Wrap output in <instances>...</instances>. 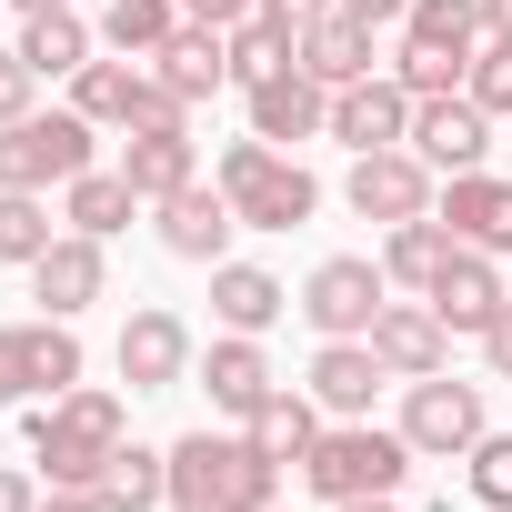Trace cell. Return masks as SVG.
Listing matches in <instances>:
<instances>
[{"label": "cell", "mask_w": 512, "mask_h": 512, "mask_svg": "<svg viewBox=\"0 0 512 512\" xmlns=\"http://www.w3.org/2000/svg\"><path fill=\"white\" fill-rule=\"evenodd\" d=\"M282 462L251 432H181L171 442V512H272Z\"/></svg>", "instance_id": "cell-1"}, {"label": "cell", "mask_w": 512, "mask_h": 512, "mask_svg": "<svg viewBox=\"0 0 512 512\" xmlns=\"http://www.w3.org/2000/svg\"><path fill=\"white\" fill-rule=\"evenodd\" d=\"M131 442V402L101 382H71L51 402H31V462L41 482H101V462Z\"/></svg>", "instance_id": "cell-2"}, {"label": "cell", "mask_w": 512, "mask_h": 512, "mask_svg": "<svg viewBox=\"0 0 512 512\" xmlns=\"http://www.w3.org/2000/svg\"><path fill=\"white\" fill-rule=\"evenodd\" d=\"M211 181L231 191V211H241V231H302L312 211H322V181L282 151V141H231L221 161H211Z\"/></svg>", "instance_id": "cell-3"}, {"label": "cell", "mask_w": 512, "mask_h": 512, "mask_svg": "<svg viewBox=\"0 0 512 512\" xmlns=\"http://www.w3.org/2000/svg\"><path fill=\"white\" fill-rule=\"evenodd\" d=\"M412 462H422V452L402 442V422H392V432H382V422H322L302 482H312L322 502H372V492H402Z\"/></svg>", "instance_id": "cell-4"}, {"label": "cell", "mask_w": 512, "mask_h": 512, "mask_svg": "<svg viewBox=\"0 0 512 512\" xmlns=\"http://www.w3.org/2000/svg\"><path fill=\"white\" fill-rule=\"evenodd\" d=\"M71 111L101 121V131H171V121H191V101L161 71H141V61H81L71 71Z\"/></svg>", "instance_id": "cell-5"}, {"label": "cell", "mask_w": 512, "mask_h": 512, "mask_svg": "<svg viewBox=\"0 0 512 512\" xmlns=\"http://www.w3.org/2000/svg\"><path fill=\"white\" fill-rule=\"evenodd\" d=\"M91 131H101V121H81V111H31V121H11V131H0V191H71V181L91 171Z\"/></svg>", "instance_id": "cell-6"}, {"label": "cell", "mask_w": 512, "mask_h": 512, "mask_svg": "<svg viewBox=\"0 0 512 512\" xmlns=\"http://www.w3.org/2000/svg\"><path fill=\"white\" fill-rule=\"evenodd\" d=\"M382 302H392V272L362 262V251H332V262H312V282H302V322L322 342H362Z\"/></svg>", "instance_id": "cell-7"}, {"label": "cell", "mask_w": 512, "mask_h": 512, "mask_svg": "<svg viewBox=\"0 0 512 512\" xmlns=\"http://www.w3.org/2000/svg\"><path fill=\"white\" fill-rule=\"evenodd\" d=\"M81 382V332L71 322H0V402H51Z\"/></svg>", "instance_id": "cell-8"}, {"label": "cell", "mask_w": 512, "mask_h": 512, "mask_svg": "<svg viewBox=\"0 0 512 512\" xmlns=\"http://www.w3.org/2000/svg\"><path fill=\"white\" fill-rule=\"evenodd\" d=\"M402 442H412L422 462H462V452L482 442V392H472V382H452V372L402 382Z\"/></svg>", "instance_id": "cell-9"}, {"label": "cell", "mask_w": 512, "mask_h": 512, "mask_svg": "<svg viewBox=\"0 0 512 512\" xmlns=\"http://www.w3.org/2000/svg\"><path fill=\"white\" fill-rule=\"evenodd\" d=\"M342 191H352L362 221L392 231V221H422V211H432V161H422L412 141H392V151H352V181H342Z\"/></svg>", "instance_id": "cell-10"}, {"label": "cell", "mask_w": 512, "mask_h": 512, "mask_svg": "<svg viewBox=\"0 0 512 512\" xmlns=\"http://www.w3.org/2000/svg\"><path fill=\"white\" fill-rule=\"evenodd\" d=\"M111 362H121V382L131 392H171V382H191V322L181 312H161V302H141L131 322H121V342H111Z\"/></svg>", "instance_id": "cell-11"}, {"label": "cell", "mask_w": 512, "mask_h": 512, "mask_svg": "<svg viewBox=\"0 0 512 512\" xmlns=\"http://www.w3.org/2000/svg\"><path fill=\"white\" fill-rule=\"evenodd\" d=\"M372 352H382V372L392 382H422V372H452V322L412 292V302H382L372 312V332H362Z\"/></svg>", "instance_id": "cell-12"}, {"label": "cell", "mask_w": 512, "mask_h": 512, "mask_svg": "<svg viewBox=\"0 0 512 512\" xmlns=\"http://www.w3.org/2000/svg\"><path fill=\"white\" fill-rule=\"evenodd\" d=\"M161 211V251L171 262H231V231H241V211H231V191L221 181H191V191H171V201H151Z\"/></svg>", "instance_id": "cell-13"}, {"label": "cell", "mask_w": 512, "mask_h": 512, "mask_svg": "<svg viewBox=\"0 0 512 512\" xmlns=\"http://www.w3.org/2000/svg\"><path fill=\"white\" fill-rule=\"evenodd\" d=\"M191 382L211 392V412H231V422H251L282 382H272V352H262V332H221L201 362H191Z\"/></svg>", "instance_id": "cell-14"}, {"label": "cell", "mask_w": 512, "mask_h": 512, "mask_svg": "<svg viewBox=\"0 0 512 512\" xmlns=\"http://www.w3.org/2000/svg\"><path fill=\"white\" fill-rule=\"evenodd\" d=\"M101 292H111V262H101V241H91V231H61L41 262H31V302H41L51 322H81Z\"/></svg>", "instance_id": "cell-15"}, {"label": "cell", "mask_w": 512, "mask_h": 512, "mask_svg": "<svg viewBox=\"0 0 512 512\" xmlns=\"http://www.w3.org/2000/svg\"><path fill=\"white\" fill-rule=\"evenodd\" d=\"M432 211H442V231H452L462 251L512 262V181H502V171H452V191H442Z\"/></svg>", "instance_id": "cell-16"}, {"label": "cell", "mask_w": 512, "mask_h": 512, "mask_svg": "<svg viewBox=\"0 0 512 512\" xmlns=\"http://www.w3.org/2000/svg\"><path fill=\"white\" fill-rule=\"evenodd\" d=\"M412 151H422L432 171H482V151H492V111H482L472 91L412 101Z\"/></svg>", "instance_id": "cell-17"}, {"label": "cell", "mask_w": 512, "mask_h": 512, "mask_svg": "<svg viewBox=\"0 0 512 512\" xmlns=\"http://www.w3.org/2000/svg\"><path fill=\"white\" fill-rule=\"evenodd\" d=\"M422 302H432L452 332H472V342H482V332H492V312L512 302V282H502L492 251H462V241H452V262L432 272V292H422Z\"/></svg>", "instance_id": "cell-18"}, {"label": "cell", "mask_w": 512, "mask_h": 512, "mask_svg": "<svg viewBox=\"0 0 512 512\" xmlns=\"http://www.w3.org/2000/svg\"><path fill=\"white\" fill-rule=\"evenodd\" d=\"M332 141H352V151H392V141H412V91H402L392 71L332 91Z\"/></svg>", "instance_id": "cell-19"}, {"label": "cell", "mask_w": 512, "mask_h": 512, "mask_svg": "<svg viewBox=\"0 0 512 512\" xmlns=\"http://www.w3.org/2000/svg\"><path fill=\"white\" fill-rule=\"evenodd\" d=\"M241 101H251V131H262V141H322V131H332V91H322L302 61H292L282 81H262V91H241Z\"/></svg>", "instance_id": "cell-20"}, {"label": "cell", "mask_w": 512, "mask_h": 512, "mask_svg": "<svg viewBox=\"0 0 512 512\" xmlns=\"http://www.w3.org/2000/svg\"><path fill=\"white\" fill-rule=\"evenodd\" d=\"M392 372H382V352L372 342H322L312 352V402L332 412V422H372V392H382Z\"/></svg>", "instance_id": "cell-21"}, {"label": "cell", "mask_w": 512, "mask_h": 512, "mask_svg": "<svg viewBox=\"0 0 512 512\" xmlns=\"http://www.w3.org/2000/svg\"><path fill=\"white\" fill-rule=\"evenodd\" d=\"M121 171H131V191H141V201H171V191H191V181H201L191 121H171V131H121Z\"/></svg>", "instance_id": "cell-22"}, {"label": "cell", "mask_w": 512, "mask_h": 512, "mask_svg": "<svg viewBox=\"0 0 512 512\" xmlns=\"http://www.w3.org/2000/svg\"><path fill=\"white\" fill-rule=\"evenodd\" d=\"M302 71H312L322 91H352V81H372V71H382V61H372V21H352V11L312 21V31H302Z\"/></svg>", "instance_id": "cell-23"}, {"label": "cell", "mask_w": 512, "mask_h": 512, "mask_svg": "<svg viewBox=\"0 0 512 512\" xmlns=\"http://www.w3.org/2000/svg\"><path fill=\"white\" fill-rule=\"evenodd\" d=\"M151 71H161V81H171V91H181V101L201 111V101H211V91L231 81V41H221L211 21H181V31L161 41V61H151Z\"/></svg>", "instance_id": "cell-24"}, {"label": "cell", "mask_w": 512, "mask_h": 512, "mask_svg": "<svg viewBox=\"0 0 512 512\" xmlns=\"http://www.w3.org/2000/svg\"><path fill=\"white\" fill-rule=\"evenodd\" d=\"M211 312H221V332H272L292 312V292L262 262H211Z\"/></svg>", "instance_id": "cell-25"}, {"label": "cell", "mask_w": 512, "mask_h": 512, "mask_svg": "<svg viewBox=\"0 0 512 512\" xmlns=\"http://www.w3.org/2000/svg\"><path fill=\"white\" fill-rule=\"evenodd\" d=\"M221 41H231V91H262V81H282V71L302 61V31H292V21H272V11L231 21Z\"/></svg>", "instance_id": "cell-26"}, {"label": "cell", "mask_w": 512, "mask_h": 512, "mask_svg": "<svg viewBox=\"0 0 512 512\" xmlns=\"http://www.w3.org/2000/svg\"><path fill=\"white\" fill-rule=\"evenodd\" d=\"M241 432L262 442V452H272L282 472H302V462H312V442H322V402H312V392H272L262 412L241 422Z\"/></svg>", "instance_id": "cell-27"}, {"label": "cell", "mask_w": 512, "mask_h": 512, "mask_svg": "<svg viewBox=\"0 0 512 512\" xmlns=\"http://www.w3.org/2000/svg\"><path fill=\"white\" fill-rule=\"evenodd\" d=\"M131 211H141V191H131V171H81L71 191H61V221L71 231H91V241H111V231H131Z\"/></svg>", "instance_id": "cell-28"}, {"label": "cell", "mask_w": 512, "mask_h": 512, "mask_svg": "<svg viewBox=\"0 0 512 512\" xmlns=\"http://www.w3.org/2000/svg\"><path fill=\"white\" fill-rule=\"evenodd\" d=\"M452 262V231H442V211H422V221H392L382 231V272L402 282V292H432V272Z\"/></svg>", "instance_id": "cell-29"}, {"label": "cell", "mask_w": 512, "mask_h": 512, "mask_svg": "<svg viewBox=\"0 0 512 512\" xmlns=\"http://www.w3.org/2000/svg\"><path fill=\"white\" fill-rule=\"evenodd\" d=\"M171 31H181V0H111L101 11V51H121V61H161Z\"/></svg>", "instance_id": "cell-30"}, {"label": "cell", "mask_w": 512, "mask_h": 512, "mask_svg": "<svg viewBox=\"0 0 512 512\" xmlns=\"http://www.w3.org/2000/svg\"><path fill=\"white\" fill-rule=\"evenodd\" d=\"M41 81H71L81 61H91V31H81V11H41V21H21V41H11Z\"/></svg>", "instance_id": "cell-31"}, {"label": "cell", "mask_w": 512, "mask_h": 512, "mask_svg": "<svg viewBox=\"0 0 512 512\" xmlns=\"http://www.w3.org/2000/svg\"><path fill=\"white\" fill-rule=\"evenodd\" d=\"M101 492H111V512H161V502H171V452L121 442V452L101 462Z\"/></svg>", "instance_id": "cell-32"}, {"label": "cell", "mask_w": 512, "mask_h": 512, "mask_svg": "<svg viewBox=\"0 0 512 512\" xmlns=\"http://www.w3.org/2000/svg\"><path fill=\"white\" fill-rule=\"evenodd\" d=\"M482 31H492V11H482V0H412V11H402V41H432V51H482Z\"/></svg>", "instance_id": "cell-33"}, {"label": "cell", "mask_w": 512, "mask_h": 512, "mask_svg": "<svg viewBox=\"0 0 512 512\" xmlns=\"http://www.w3.org/2000/svg\"><path fill=\"white\" fill-rule=\"evenodd\" d=\"M51 241H61V221H51L41 191H0V262H21V272H31Z\"/></svg>", "instance_id": "cell-34"}, {"label": "cell", "mask_w": 512, "mask_h": 512, "mask_svg": "<svg viewBox=\"0 0 512 512\" xmlns=\"http://www.w3.org/2000/svg\"><path fill=\"white\" fill-rule=\"evenodd\" d=\"M462 71H472V61H462V51H432V41H402V51H392V81H402L412 101H442V91H462Z\"/></svg>", "instance_id": "cell-35"}, {"label": "cell", "mask_w": 512, "mask_h": 512, "mask_svg": "<svg viewBox=\"0 0 512 512\" xmlns=\"http://www.w3.org/2000/svg\"><path fill=\"white\" fill-rule=\"evenodd\" d=\"M462 492H472L482 512H512V432H482V442L462 452Z\"/></svg>", "instance_id": "cell-36"}, {"label": "cell", "mask_w": 512, "mask_h": 512, "mask_svg": "<svg viewBox=\"0 0 512 512\" xmlns=\"http://www.w3.org/2000/svg\"><path fill=\"white\" fill-rule=\"evenodd\" d=\"M462 91H472V101H482L492 121H512V41H502V31H482V51H472Z\"/></svg>", "instance_id": "cell-37"}, {"label": "cell", "mask_w": 512, "mask_h": 512, "mask_svg": "<svg viewBox=\"0 0 512 512\" xmlns=\"http://www.w3.org/2000/svg\"><path fill=\"white\" fill-rule=\"evenodd\" d=\"M31 111H41V71H31L21 51H0V131L31 121Z\"/></svg>", "instance_id": "cell-38"}, {"label": "cell", "mask_w": 512, "mask_h": 512, "mask_svg": "<svg viewBox=\"0 0 512 512\" xmlns=\"http://www.w3.org/2000/svg\"><path fill=\"white\" fill-rule=\"evenodd\" d=\"M41 512H111L101 482H41Z\"/></svg>", "instance_id": "cell-39"}, {"label": "cell", "mask_w": 512, "mask_h": 512, "mask_svg": "<svg viewBox=\"0 0 512 512\" xmlns=\"http://www.w3.org/2000/svg\"><path fill=\"white\" fill-rule=\"evenodd\" d=\"M0 512H41V472H21V462H0Z\"/></svg>", "instance_id": "cell-40"}, {"label": "cell", "mask_w": 512, "mask_h": 512, "mask_svg": "<svg viewBox=\"0 0 512 512\" xmlns=\"http://www.w3.org/2000/svg\"><path fill=\"white\" fill-rule=\"evenodd\" d=\"M262 0H181V21H211V31H231V21H251Z\"/></svg>", "instance_id": "cell-41"}, {"label": "cell", "mask_w": 512, "mask_h": 512, "mask_svg": "<svg viewBox=\"0 0 512 512\" xmlns=\"http://www.w3.org/2000/svg\"><path fill=\"white\" fill-rule=\"evenodd\" d=\"M482 362H492V372H502V382H512V302H502V312H492V332H482Z\"/></svg>", "instance_id": "cell-42"}, {"label": "cell", "mask_w": 512, "mask_h": 512, "mask_svg": "<svg viewBox=\"0 0 512 512\" xmlns=\"http://www.w3.org/2000/svg\"><path fill=\"white\" fill-rule=\"evenodd\" d=\"M262 11H272V21H292V31H312V21H332V11H342V0H262Z\"/></svg>", "instance_id": "cell-43"}, {"label": "cell", "mask_w": 512, "mask_h": 512, "mask_svg": "<svg viewBox=\"0 0 512 512\" xmlns=\"http://www.w3.org/2000/svg\"><path fill=\"white\" fill-rule=\"evenodd\" d=\"M342 11H352V21H372V31H382V21H402V11H412V0H342Z\"/></svg>", "instance_id": "cell-44"}, {"label": "cell", "mask_w": 512, "mask_h": 512, "mask_svg": "<svg viewBox=\"0 0 512 512\" xmlns=\"http://www.w3.org/2000/svg\"><path fill=\"white\" fill-rule=\"evenodd\" d=\"M332 512H402V502H392V492H372V502H332Z\"/></svg>", "instance_id": "cell-45"}, {"label": "cell", "mask_w": 512, "mask_h": 512, "mask_svg": "<svg viewBox=\"0 0 512 512\" xmlns=\"http://www.w3.org/2000/svg\"><path fill=\"white\" fill-rule=\"evenodd\" d=\"M11 11H21V21H41V11H71V0H11Z\"/></svg>", "instance_id": "cell-46"}, {"label": "cell", "mask_w": 512, "mask_h": 512, "mask_svg": "<svg viewBox=\"0 0 512 512\" xmlns=\"http://www.w3.org/2000/svg\"><path fill=\"white\" fill-rule=\"evenodd\" d=\"M482 11H492V31H502V41H512V0H482Z\"/></svg>", "instance_id": "cell-47"}]
</instances>
